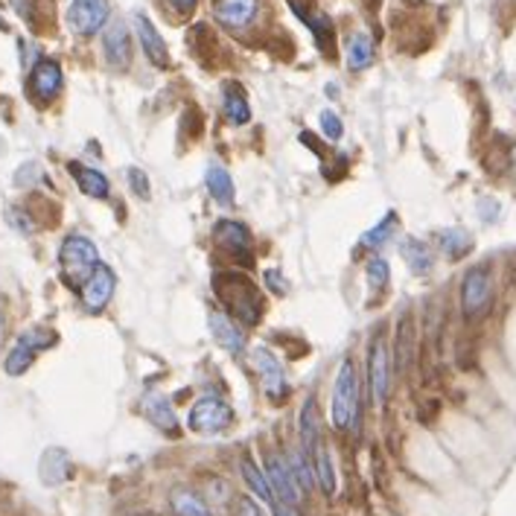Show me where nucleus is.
<instances>
[{"mask_svg":"<svg viewBox=\"0 0 516 516\" xmlns=\"http://www.w3.org/2000/svg\"><path fill=\"white\" fill-rule=\"evenodd\" d=\"M216 295L227 304V312L234 316L239 327H254L262 318V295L245 274H216L213 283Z\"/></svg>","mask_w":516,"mask_h":516,"instance_id":"f257e3e1","label":"nucleus"},{"mask_svg":"<svg viewBox=\"0 0 516 516\" xmlns=\"http://www.w3.org/2000/svg\"><path fill=\"white\" fill-rule=\"evenodd\" d=\"M97 266H100V251L88 236L70 234L62 243V248H58V269H62V280L67 286H74V289H79Z\"/></svg>","mask_w":516,"mask_h":516,"instance_id":"f03ea898","label":"nucleus"},{"mask_svg":"<svg viewBox=\"0 0 516 516\" xmlns=\"http://www.w3.org/2000/svg\"><path fill=\"white\" fill-rule=\"evenodd\" d=\"M330 414H333L335 429H351L359 417V388H356V370L351 359H344L339 365V374H335Z\"/></svg>","mask_w":516,"mask_h":516,"instance_id":"7ed1b4c3","label":"nucleus"},{"mask_svg":"<svg viewBox=\"0 0 516 516\" xmlns=\"http://www.w3.org/2000/svg\"><path fill=\"white\" fill-rule=\"evenodd\" d=\"M50 344H56V333L53 330H47V327H30V330H23L15 344H12V351L6 353V374L9 377H21V374H27V370L32 368L35 362V356H39L41 351H47Z\"/></svg>","mask_w":516,"mask_h":516,"instance_id":"20e7f679","label":"nucleus"},{"mask_svg":"<svg viewBox=\"0 0 516 516\" xmlns=\"http://www.w3.org/2000/svg\"><path fill=\"white\" fill-rule=\"evenodd\" d=\"M494 304V280L487 266H473L461 280V312L464 318H482Z\"/></svg>","mask_w":516,"mask_h":516,"instance_id":"39448f33","label":"nucleus"},{"mask_svg":"<svg viewBox=\"0 0 516 516\" xmlns=\"http://www.w3.org/2000/svg\"><path fill=\"white\" fill-rule=\"evenodd\" d=\"M248 362L260 374L262 391L269 394L271 403H283L286 397H289V379H286V370L269 347H254V351L248 353Z\"/></svg>","mask_w":516,"mask_h":516,"instance_id":"423d86ee","label":"nucleus"},{"mask_svg":"<svg viewBox=\"0 0 516 516\" xmlns=\"http://www.w3.org/2000/svg\"><path fill=\"white\" fill-rule=\"evenodd\" d=\"M187 423L199 435H219V431L234 426V409L219 397H205L190 409Z\"/></svg>","mask_w":516,"mask_h":516,"instance_id":"0eeeda50","label":"nucleus"},{"mask_svg":"<svg viewBox=\"0 0 516 516\" xmlns=\"http://www.w3.org/2000/svg\"><path fill=\"white\" fill-rule=\"evenodd\" d=\"M108 15H111V6L108 0H74L67 6V27L74 30L79 39H91L105 30Z\"/></svg>","mask_w":516,"mask_h":516,"instance_id":"6e6552de","label":"nucleus"},{"mask_svg":"<svg viewBox=\"0 0 516 516\" xmlns=\"http://www.w3.org/2000/svg\"><path fill=\"white\" fill-rule=\"evenodd\" d=\"M62 65L56 62V58H39L32 67H30V82H27V91L35 102H53L58 97V91H62Z\"/></svg>","mask_w":516,"mask_h":516,"instance_id":"1a4fd4ad","label":"nucleus"},{"mask_svg":"<svg viewBox=\"0 0 516 516\" xmlns=\"http://www.w3.org/2000/svg\"><path fill=\"white\" fill-rule=\"evenodd\" d=\"M368 382H370V397L377 405L388 400V386H391V362H388V344L382 335H377L368 353Z\"/></svg>","mask_w":516,"mask_h":516,"instance_id":"9d476101","label":"nucleus"},{"mask_svg":"<svg viewBox=\"0 0 516 516\" xmlns=\"http://www.w3.org/2000/svg\"><path fill=\"white\" fill-rule=\"evenodd\" d=\"M266 476H269V485L274 490V496L280 499V505L295 508L298 502H301V487H298L295 476H292V467L283 455H278V452L266 455Z\"/></svg>","mask_w":516,"mask_h":516,"instance_id":"9b49d317","label":"nucleus"},{"mask_svg":"<svg viewBox=\"0 0 516 516\" xmlns=\"http://www.w3.org/2000/svg\"><path fill=\"white\" fill-rule=\"evenodd\" d=\"M213 15L227 32H243L260 15V0H216Z\"/></svg>","mask_w":516,"mask_h":516,"instance_id":"f8f14e48","label":"nucleus"},{"mask_svg":"<svg viewBox=\"0 0 516 516\" xmlns=\"http://www.w3.org/2000/svg\"><path fill=\"white\" fill-rule=\"evenodd\" d=\"M213 236L219 243L222 251H227L234 260H245L251 262V254H254V243H251V234L243 222H234V219H222L216 222L213 227Z\"/></svg>","mask_w":516,"mask_h":516,"instance_id":"ddd939ff","label":"nucleus"},{"mask_svg":"<svg viewBox=\"0 0 516 516\" xmlns=\"http://www.w3.org/2000/svg\"><path fill=\"white\" fill-rule=\"evenodd\" d=\"M102 56L114 70H126L131 65V35L123 21L105 23L102 30Z\"/></svg>","mask_w":516,"mask_h":516,"instance_id":"4468645a","label":"nucleus"},{"mask_svg":"<svg viewBox=\"0 0 516 516\" xmlns=\"http://www.w3.org/2000/svg\"><path fill=\"white\" fill-rule=\"evenodd\" d=\"M114 289H117L114 271L100 262L91 278L82 283V304H85L88 312H102L108 307V301L114 298Z\"/></svg>","mask_w":516,"mask_h":516,"instance_id":"2eb2a0df","label":"nucleus"},{"mask_svg":"<svg viewBox=\"0 0 516 516\" xmlns=\"http://www.w3.org/2000/svg\"><path fill=\"white\" fill-rule=\"evenodd\" d=\"M135 32H138V41L143 47V56L149 58V65H155L158 70L170 67V47H166L161 32L155 30V23L147 15H135Z\"/></svg>","mask_w":516,"mask_h":516,"instance_id":"dca6fc26","label":"nucleus"},{"mask_svg":"<svg viewBox=\"0 0 516 516\" xmlns=\"http://www.w3.org/2000/svg\"><path fill=\"white\" fill-rule=\"evenodd\" d=\"M210 333H213V339L219 342L227 353H234L239 356L245 351V333L243 327L231 318V316H225V312H210Z\"/></svg>","mask_w":516,"mask_h":516,"instance_id":"f3484780","label":"nucleus"},{"mask_svg":"<svg viewBox=\"0 0 516 516\" xmlns=\"http://www.w3.org/2000/svg\"><path fill=\"white\" fill-rule=\"evenodd\" d=\"M143 414H147V420L152 426H158L161 431H166V435H175L178 431V417H175V409L173 403L161 397V394H147L140 403Z\"/></svg>","mask_w":516,"mask_h":516,"instance_id":"a211bd4d","label":"nucleus"},{"mask_svg":"<svg viewBox=\"0 0 516 516\" xmlns=\"http://www.w3.org/2000/svg\"><path fill=\"white\" fill-rule=\"evenodd\" d=\"M67 173L74 175V182L79 184L82 193L91 199H108V193H111V182H108L100 170H93V166H82L79 161H70Z\"/></svg>","mask_w":516,"mask_h":516,"instance_id":"6ab92c4d","label":"nucleus"},{"mask_svg":"<svg viewBox=\"0 0 516 516\" xmlns=\"http://www.w3.org/2000/svg\"><path fill=\"white\" fill-rule=\"evenodd\" d=\"M39 476L47 487H56V485H65L70 478V455L58 447L44 449L41 455V467H39Z\"/></svg>","mask_w":516,"mask_h":516,"instance_id":"aec40b11","label":"nucleus"},{"mask_svg":"<svg viewBox=\"0 0 516 516\" xmlns=\"http://www.w3.org/2000/svg\"><path fill=\"white\" fill-rule=\"evenodd\" d=\"M205 184H208V193L219 208H231L234 199H236V187H234V178L231 173L225 170L219 164H210L208 166V175H205Z\"/></svg>","mask_w":516,"mask_h":516,"instance_id":"412c9836","label":"nucleus"},{"mask_svg":"<svg viewBox=\"0 0 516 516\" xmlns=\"http://www.w3.org/2000/svg\"><path fill=\"white\" fill-rule=\"evenodd\" d=\"M377 58V47H374V39L365 32V30H356L351 35V41H347V67L351 70H365L374 65Z\"/></svg>","mask_w":516,"mask_h":516,"instance_id":"4be33fe9","label":"nucleus"},{"mask_svg":"<svg viewBox=\"0 0 516 516\" xmlns=\"http://www.w3.org/2000/svg\"><path fill=\"white\" fill-rule=\"evenodd\" d=\"M400 251H403L405 266H409L414 274H420V278H423V274H429V271H431V266H435V257H431V248L423 243V239H414V236L403 239Z\"/></svg>","mask_w":516,"mask_h":516,"instance_id":"5701e85b","label":"nucleus"},{"mask_svg":"<svg viewBox=\"0 0 516 516\" xmlns=\"http://www.w3.org/2000/svg\"><path fill=\"white\" fill-rule=\"evenodd\" d=\"M243 476H245L248 490H254V496H257L260 502H266L269 508L278 505V496H274V490H271V485H269L266 473H262L260 467L251 461V455H245V458H243Z\"/></svg>","mask_w":516,"mask_h":516,"instance_id":"b1692460","label":"nucleus"},{"mask_svg":"<svg viewBox=\"0 0 516 516\" xmlns=\"http://www.w3.org/2000/svg\"><path fill=\"white\" fill-rule=\"evenodd\" d=\"M222 108H225V117H227V123H231V126H245L251 120V108H248V100H245V91L239 85H225Z\"/></svg>","mask_w":516,"mask_h":516,"instance_id":"393cba45","label":"nucleus"},{"mask_svg":"<svg viewBox=\"0 0 516 516\" xmlns=\"http://www.w3.org/2000/svg\"><path fill=\"white\" fill-rule=\"evenodd\" d=\"M321 443L318 435V412H316V400H307L301 409V449L307 455L316 452V447Z\"/></svg>","mask_w":516,"mask_h":516,"instance_id":"a878e982","label":"nucleus"},{"mask_svg":"<svg viewBox=\"0 0 516 516\" xmlns=\"http://www.w3.org/2000/svg\"><path fill=\"white\" fill-rule=\"evenodd\" d=\"M173 516H213L208 502L193 490H178L173 494Z\"/></svg>","mask_w":516,"mask_h":516,"instance_id":"bb28decb","label":"nucleus"},{"mask_svg":"<svg viewBox=\"0 0 516 516\" xmlns=\"http://www.w3.org/2000/svg\"><path fill=\"white\" fill-rule=\"evenodd\" d=\"M438 245H440V251L449 260H458V257H464L467 251L473 248V236L467 234V231H461V227H455V231H440Z\"/></svg>","mask_w":516,"mask_h":516,"instance_id":"cd10ccee","label":"nucleus"},{"mask_svg":"<svg viewBox=\"0 0 516 516\" xmlns=\"http://www.w3.org/2000/svg\"><path fill=\"white\" fill-rule=\"evenodd\" d=\"M309 461H312V467H316V476H318V482H321V490H324L327 496H333V494H335V470H333L330 452L318 443L316 452L309 455Z\"/></svg>","mask_w":516,"mask_h":516,"instance_id":"c85d7f7f","label":"nucleus"},{"mask_svg":"<svg viewBox=\"0 0 516 516\" xmlns=\"http://www.w3.org/2000/svg\"><path fill=\"white\" fill-rule=\"evenodd\" d=\"M289 467H292V476H295V482L298 487H301V494L307 490V494H312V485H316V473H312V461H309V455L301 449V452H289Z\"/></svg>","mask_w":516,"mask_h":516,"instance_id":"c756f323","label":"nucleus"},{"mask_svg":"<svg viewBox=\"0 0 516 516\" xmlns=\"http://www.w3.org/2000/svg\"><path fill=\"white\" fill-rule=\"evenodd\" d=\"M394 227H397V213H388L386 219H382L379 225H374L370 231L359 239V245L362 248H379V245H386L391 234H394Z\"/></svg>","mask_w":516,"mask_h":516,"instance_id":"7c9ffc66","label":"nucleus"},{"mask_svg":"<svg viewBox=\"0 0 516 516\" xmlns=\"http://www.w3.org/2000/svg\"><path fill=\"white\" fill-rule=\"evenodd\" d=\"M368 283H370V289H386L388 286V278H391V269H388V260H382V257H370L368 260Z\"/></svg>","mask_w":516,"mask_h":516,"instance_id":"2f4dec72","label":"nucleus"},{"mask_svg":"<svg viewBox=\"0 0 516 516\" xmlns=\"http://www.w3.org/2000/svg\"><path fill=\"white\" fill-rule=\"evenodd\" d=\"M126 182L131 187V193H135L138 199L147 201L152 196V184H149V175L140 170V166H129L126 170Z\"/></svg>","mask_w":516,"mask_h":516,"instance_id":"473e14b6","label":"nucleus"},{"mask_svg":"<svg viewBox=\"0 0 516 516\" xmlns=\"http://www.w3.org/2000/svg\"><path fill=\"white\" fill-rule=\"evenodd\" d=\"M6 222H9V227H15V231L23 234V236H30V234L35 231L32 216L23 210V208H18V205H9V208H6Z\"/></svg>","mask_w":516,"mask_h":516,"instance_id":"72a5a7b5","label":"nucleus"},{"mask_svg":"<svg viewBox=\"0 0 516 516\" xmlns=\"http://www.w3.org/2000/svg\"><path fill=\"white\" fill-rule=\"evenodd\" d=\"M321 129H324V135H327L330 140H339L344 135V123H342V117L335 114V111H321Z\"/></svg>","mask_w":516,"mask_h":516,"instance_id":"f704fd0d","label":"nucleus"},{"mask_svg":"<svg viewBox=\"0 0 516 516\" xmlns=\"http://www.w3.org/2000/svg\"><path fill=\"white\" fill-rule=\"evenodd\" d=\"M397 365L405 368V362H409V353H412V324L409 321H403V327H400V335H397Z\"/></svg>","mask_w":516,"mask_h":516,"instance_id":"c9c22d12","label":"nucleus"},{"mask_svg":"<svg viewBox=\"0 0 516 516\" xmlns=\"http://www.w3.org/2000/svg\"><path fill=\"white\" fill-rule=\"evenodd\" d=\"M41 178V166L30 161V164H23L21 170L15 173V187H32L35 182Z\"/></svg>","mask_w":516,"mask_h":516,"instance_id":"e433bc0d","label":"nucleus"},{"mask_svg":"<svg viewBox=\"0 0 516 516\" xmlns=\"http://www.w3.org/2000/svg\"><path fill=\"white\" fill-rule=\"evenodd\" d=\"M262 280H266V286L274 292V295H286L289 292V286L283 283V274L278 269H266V274H262Z\"/></svg>","mask_w":516,"mask_h":516,"instance_id":"4c0bfd02","label":"nucleus"},{"mask_svg":"<svg viewBox=\"0 0 516 516\" xmlns=\"http://www.w3.org/2000/svg\"><path fill=\"white\" fill-rule=\"evenodd\" d=\"M236 508H239V516H266L260 508H257V502L254 499H248V496H243L236 502Z\"/></svg>","mask_w":516,"mask_h":516,"instance_id":"58836bf2","label":"nucleus"},{"mask_svg":"<svg viewBox=\"0 0 516 516\" xmlns=\"http://www.w3.org/2000/svg\"><path fill=\"white\" fill-rule=\"evenodd\" d=\"M196 4L199 0H170V6L178 12V15H190V12L196 9Z\"/></svg>","mask_w":516,"mask_h":516,"instance_id":"ea45409f","label":"nucleus"},{"mask_svg":"<svg viewBox=\"0 0 516 516\" xmlns=\"http://www.w3.org/2000/svg\"><path fill=\"white\" fill-rule=\"evenodd\" d=\"M271 513H274V516H298V513H295V508H289V505H280V502L271 508Z\"/></svg>","mask_w":516,"mask_h":516,"instance_id":"a19ab883","label":"nucleus"},{"mask_svg":"<svg viewBox=\"0 0 516 516\" xmlns=\"http://www.w3.org/2000/svg\"><path fill=\"white\" fill-rule=\"evenodd\" d=\"M4 333H6V316L0 312V344H4Z\"/></svg>","mask_w":516,"mask_h":516,"instance_id":"79ce46f5","label":"nucleus"},{"mask_svg":"<svg viewBox=\"0 0 516 516\" xmlns=\"http://www.w3.org/2000/svg\"><path fill=\"white\" fill-rule=\"evenodd\" d=\"M140 516H149V513H140Z\"/></svg>","mask_w":516,"mask_h":516,"instance_id":"37998d69","label":"nucleus"}]
</instances>
